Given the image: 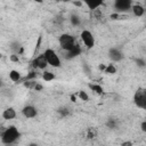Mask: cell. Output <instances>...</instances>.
<instances>
[{
    "label": "cell",
    "instance_id": "1",
    "mask_svg": "<svg viewBox=\"0 0 146 146\" xmlns=\"http://www.w3.org/2000/svg\"><path fill=\"white\" fill-rule=\"evenodd\" d=\"M18 137H19V132H18L17 128L14 127V125H10L9 128H7L2 132V135H1V141L3 144H11V143L16 141L18 139Z\"/></svg>",
    "mask_w": 146,
    "mask_h": 146
},
{
    "label": "cell",
    "instance_id": "2",
    "mask_svg": "<svg viewBox=\"0 0 146 146\" xmlns=\"http://www.w3.org/2000/svg\"><path fill=\"white\" fill-rule=\"evenodd\" d=\"M58 41H59L60 47L64 50H66V51H70V50H72L75 47V44H74V36L68 34V33H63L59 36Z\"/></svg>",
    "mask_w": 146,
    "mask_h": 146
},
{
    "label": "cell",
    "instance_id": "3",
    "mask_svg": "<svg viewBox=\"0 0 146 146\" xmlns=\"http://www.w3.org/2000/svg\"><path fill=\"white\" fill-rule=\"evenodd\" d=\"M42 55L44 56L48 65H50L52 67H59L60 66V59H59L58 55L52 49H46V51Z\"/></svg>",
    "mask_w": 146,
    "mask_h": 146
},
{
    "label": "cell",
    "instance_id": "4",
    "mask_svg": "<svg viewBox=\"0 0 146 146\" xmlns=\"http://www.w3.org/2000/svg\"><path fill=\"white\" fill-rule=\"evenodd\" d=\"M81 39L84 43V46L88 48V49H91L94 46H95V38L92 35V33L88 30H83L81 32Z\"/></svg>",
    "mask_w": 146,
    "mask_h": 146
},
{
    "label": "cell",
    "instance_id": "5",
    "mask_svg": "<svg viewBox=\"0 0 146 146\" xmlns=\"http://www.w3.org/2000/svg\"><path fill=\"white\" fill-rule=\"evenodd\" d=\"M135 104L140 108L146 107V92L144 90H138L135 94Z\"/></svg>",
    "mask_w": 146,
    "mask_h": 146
},
{
    "label": "cell",
    "instance_id": "6",
    "mask_svg": "<svg viewBox=\"0 0 146 146\" xmlns=\"http://www.w3.org/2000/svg\"><path fill=\"white\" fill-rule=\"evenodd\" d=\"M114 8L117 11H127L131 9V1L130 0H116L114 2Z\"/></svg>",
    "mask_w": 146,
    "mask_h": 146
},
{
    "label": "cell",
    "instance_id": "7",
    "mask_svg": "<svg viewBox=\"0 0 146 146\" xmlns=\"http://www.w3.org/2000/svg\"><path fill=\"white\" fill-rule=\"evenodd\" d=\"M22 113H23V115L25 117L32 119V117H35L36 116V108L34 106H32V105H26V106L23 107Z\"/></svg>",
    "mask_w": 146,
    "mask_h": 146
},
{
    "label": "cell",
    "instance_id": "8",
    "mask_svg": "<svg viewBox=\"0 0 146 146\" xmlns=\"http://www.w3.org/2000/svg\"><path fill=\"white\" fill-rule=\"evenodd\" d=\"M47 65H48V63H47V60H46V58H44L43 55L38 56V57L33 60V66H34V67H38V68H40V70H44V68L47 67Z\"/></svg>",
    "mask_w": 146,
    "mask_h": 146
},
{
    "label": "cell",
    "instance_id": "9",
    "mask_svg": "<svg viewBox=\"0 0 146 146\" xmlns=\"http://www.w3.org/2000/svg\"><path fill=\"white\" fill-rule=\"evenodd\" d=\"M122 57H123V55H122V52H121L120 49H117V48H112V49H110V58H111L112 60L119 62V60L122 59Z\"/></svg>",
    "mask_w": 146,
    "mask_h": 146
},
{
    "label": "cell",
    "instance_id": "10",
    "mask_svg": "<svg viewBox=\"0 0 146 146\" xmlns=\"http://www.w3.org/2000/svg\"><path fill=\"white\" fill-rule=\"evenodd\" d=\"M16 116V111L13 107H8L2 112V117L5 120H13Z\"/></svg>",
    "mask_w": 146,
    "mask_h": 146
},
{
    "label": "cell",
    "instance_id": "11",
    "mask_svg": "<svg viewBox=\"0 0 146 146\" xmlns=\"http://www.w3.org/2000/svg\"><path fill=\"white\" fill-rule=\"evenodd\" d=\"M131 9H132L133 15H135V16H137V17H141V16L144 15V13H145L144 7H143L141 5H139V3L131 6Z\"/></svg>",
    "mask_w": 146,
    "mask_h": 146
},
{
    "label": "cell",
    "instance_id": "12",
    "mask_svg": "<svg viewBox=\"0 0 146 146\" xmlns=\"http://www.w3.org/2000/svg\"><path fill=\"white\" fill-rule=\"evenodd\" d=\"M80 52H81V49H80V47L75 46V47H74L72 50L67 51L66 58H67V59H71V58H73V57H76L78 55H80Z\"/></svg>",
    "mask_w": 146,
    "mask_h": 146
},
{
    "label": "cell",
    "instance_id": "13",
    "mask_svg": "<svg viewBox=\"0 0 146 146\" xmlns=\"http://www.w3.org/2000/svg\"><path fill=\"white\" fill-rule=\"evenodd\" d=\"M21 73L18 72V71H16V70H11L10 72H9V79L11 80V81H14V82H18L19 80H21Z\"/></svg>",
    "mask_w": 146,
    "mask_h": 146
},
{
    "label": "cell",
    "instance_id": "14",
    "mask_svg": "<svg viewBox=\"0 0 146 146\" xmlns=\"http://www.w3.org/2000/svg\"><path fill=\"white\" fill-rule=\"evenodd\" d=\"M42 79L46 81V82H49V81H52L55 79V74L52 72H49V71H46L43 72L42 74Z\"/></svg>",
    "mask_w": 146,
    "mask_h": 146
},
{
    "label": "cell",
    "instance_id": "15",
    "mask_svg": "<svg viewBox=\"0 0 146 146\" xmlns=\"http://www.w3.org/2000/svg\"><path fill=\"white\" fill-rule=\"evenodd\" d=\"M89 87H90V89H91L92 91H95L97 95H102V94L104 92L103 88H102L99 84H89Z\"/></svg>",
    "mask_w": 146,
    "mask_h": 146
},
{
    "label": "cell",
    "instance_id": "16",
    "mask_svg": "<svg viewBox=\"0 0 146 146\" xmlns=\"http://www.w3.org/2000/svg\"><path fill=\"white\" fill-rule=\"evenodd\" d=\"M102 1H97V2H86V5L88 6V8L89 9H91V10H96V9H98V7L99 6H102Z\"/></svg>",
    "mask_w": 146,
    "mask_h": 146
},
{
    "label": "cell",
    "instance_id": "17",
    "mask_svg": "<svg viewBox=\"0 0 146 146\" xmlns=\"http://www.w3.org/2000/svg\"><path fill=\"white\" fill-rule=\"evenodd\" d=\"M104 72L107 73V74H114V73L116 72V68H115V66H114L113 64H110V65H107V66L105 67Z\"/></svg>",
    "mask_w": 146,
    "mask_h": 146
},
{
    "label": "cell",
    "instance_id": "18",
    "mask_svg": "<svg viewBox=\"0 0 146 146\" xmlns=\"http://www.w3.org/2000/svg\"><path fill=\"white\" fill-rule=\"evenodd\" d=\"M78 96H79V98H80L81 100H83V102H87V100L89 99V96H88V95H87V92H86V91H83V90L79 91Z\"/></svg>",
    "mask_w": 146,
    "mask_h": 146
},
{
    "label": "cell",
    "instance_id": "19",
    "mask_svg": "<svg viewBox=\"0 0 146 146\" xmlns=\"http://www.w3.org/2000/svg\"><path fill=\"white\" fill-rule=\"evenodd\" d=\"M24 86L26 87V88H34V86H35V83L33 82V81H26V82H24Z\"/></svg>",
    "mask_w": 146,
    "mask_h": 146
},
{
    "label": "cell",
    "instance_id": "20",
    "mask_svg": "<svg viewBox=\"0 0 146 146\" xmlns=\"http://www.w3.org/2000/svg\"><path fill=\"white\" fill-rule=\"evenodd\" d=\"M71 22H72L74 25H78V24L80 23V19H79V17H78V16H75V15H74V16H72V18H71Z\"/></svg>",
    "mask_w": 146,
    "mask_h": 146
},
{
    "label": "cell",
    "instance_id": "21",
    "mask_svg": "<svg viewBox=\"0 0 146 146\" xmlns=\"http://www.w3.org/2000/svg\"><path fill=\"white\" fill-rule=\"evenodd\" d=\"M110 17H111V19H119V18H120V14H119V13H114V14H112Z\"/></svg>",
    "mask_w": 146,
    "mask_h": 146
},
{
    "label": "cell",
    "instance_id": "22",
    "mask_svg": "<svg viewBox=\"0 0 146 146\" xmlns=\"http://www.w3.org/2000/svg\"><path fill=\"white\" fill-rule=\"evenodd\" d=\"M35 76H36V73H35V72H31V73L26 76V79H27V80H31V79H33V78H35Z\"/></svg>",
    "mask_w": 146,
    "mask_h": 146
},
{
    "label": "cell",
    "instance_id": "23",
    "mask_svg": "<svg viewBox=\"0 0 146 146\" xmlns=\"http://www.w3.org/2000/svg\"><path fill=\"white\" fill-rule=\"evenodd\" d=\"M136 62H137L138 66H140V67H144V65H145V62H144L143 59H137Z\"/></svg>",
    "mask_w": 146,
    "mask_h": 146
},
{
    "label": "cell",
    "instance_id": "24",
    "mask_svg": "<svg viewBox=\"0 0 146 146\" xmlns=\"http://www.w3.org/2000/svg\"><path fill=\"white\" fill-rule=\"evenodd\" d=\"M34 90H36V91L42 90V86H41V84H39V83H35V86H34Z\"/></svg>",
    "mask_w": 146,
    "mask_h": 146
},
{
    "label": "cell",
    "instance_id": "25",
    "mask_svg": "<svg viewBox=\"0 0 146 146\" xmlns=\"http://www.w3.org/2000/svg\"><path fill=\"white\" fill-rule=\"evenodd\" d=\"M121 146H132V143L130 140H127V141H123L121 144Z\"/></svg>",
    "mask_w": 146,
    "mask_h": 146
},
{
    "label": "cell",
    "instance_id": "26",
    "mask_svg": "<svg viewBox=\"0 0 146 146\" xmlns=\"http://www.w3.org/2000/svg\"><path fill=\"white\" fill-rule=\"evenodd\" d=\"M10 60H11V62H18V57H17L16 55H11V56H10Z\"/></svg>",
    "mask_w": 146,
    "mask_h": 146
},
{
    "label": "cell",
    "instance_id": "27",
    "mask_svg": "<svg viewBox=\"0 0 146 146\" xmlns=\"http://www.w3.org/2000/svg\"><path fill=\"white\" fill-rule=\"evenodd\" d=\"M73 5L76 6V7H81V6H82V2H81V1H74Z\"/></svg>",
    "mask_w": 146,
    "mask_h": 146
},
{
    "label": "cell",
    "instance_id": "28",
    "mask_svg": "<svg viewBox=\"0 0 146 146\" xmlns=\"http://www.w3.org/2000/svg\"><path fill=\"white\" fill-rule=\"evenodd\" d=\"M141 131H144V132L146 131V122L145 121L141 123Z\"/></svg>",
    "mask_w": 146,
    "mask_h": 146
},
{
    "label": "cell",
    "instance_id": "29",
    "mask_svg": "<svg viewBox=\"0 0 146 146\" xmlns=\"http://www.w3.org/2000/svg\"><path fill=\"white\" fill-rule=\"evenodd\" d=\"M94 136H95V133L91 131V130H89V132H88V138L90 139V138H94Z\"/></svg>",
    "mask_w": 146,
    "mask_h": 146
},
{
    "label": "cell",
    "instance_id": "30",
    "mask_svg": "<svg viewBox=\"0 0 146 146\" xmlns=\"http://www.w3.org/2000/svg\"><path fill=\"white\" fill-rule=\"evenodd\" d=\"M71 100H72V102H75V96H74V95L71 96Z\"/></svg>",
    "mask_w": 146,
    "mask_h": 146
},
{
    "label": "cell",
    "instance_id": "31",
    "mask_svg": "<svg viewBox=\"0 0 146 146\" xmlns=\"http://www.w3.org/2000/svg\"><path fill=\"white\" fill-rule=\"evenodd\" d=\"M29 146H39V145H38V144H35V143H31Z\"/></svg>",
    "mask_w": 146,
    "mask_h": 146
},
{
    "label": "cell",
    "instance_id": "32",
    "mask_svg": "<svg viewBox=\"0 0 146 146\" xmlns=\"http://www.w3.org/2000/svg\"><path fill=\"white\" fill-rule=\"evenodd\" d=\"M105 67H106V66H104V65H100V66H99V68H100V70H103V71L105 70Z\"/></svg>",
    "mask_w": 146,
    "mask_h": 146
},
{
    "label": "cell",
    "instance_id": "33",
    "mask_svg": "<svg viewBox=\"0 0 146 146\" xmlns=\"http://www.w3.org/2000/svg\"><path fill=\"white\" fill-rule=\"evenodd\" d=\"M2 84H3V83H2V80L0 79V87H2Z\"/></svg>",
    "mask_w": 146,
    "mask_h": 146
}]
</instances>
